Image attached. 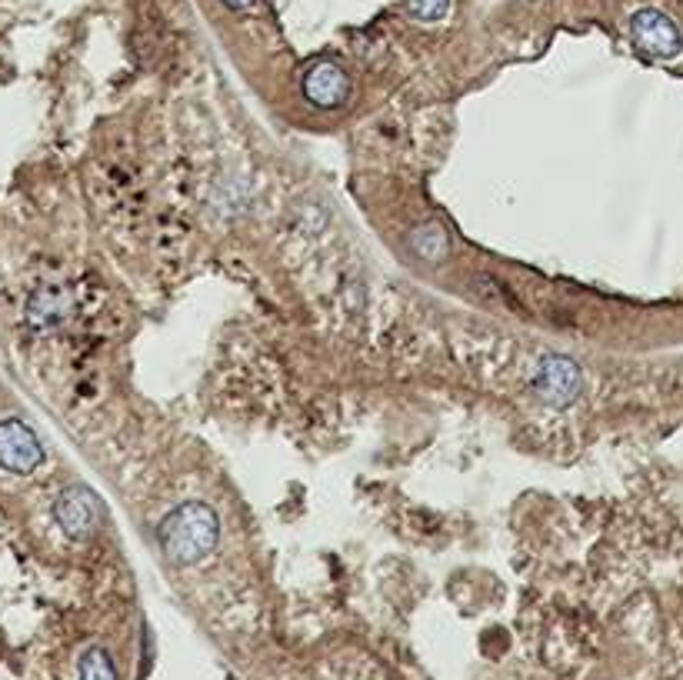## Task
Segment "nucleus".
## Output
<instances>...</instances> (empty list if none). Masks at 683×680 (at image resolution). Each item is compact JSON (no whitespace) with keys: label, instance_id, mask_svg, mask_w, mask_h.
<instances>
[{"label":"nucleus","instance_id":"11","mask_svg":"<svg viewBox=\"0 0 683 680\" xmlns=\"http://www.w3.org/2000/svg\"><path fill=\"white\" fill-rule=\"evenodd\" d=\"M223 8H231V11H251L254 8V0H220Z\"/></svg>","mask_w":683,"mask_h":680},{"label":"nucleus","instance_id":"3","mask_svg":"<svg viewBox=\"0 0 683 680\" xmlns=\"http://www.w3.org/2000/svg\"><path fill=\"white\" fill-rule=\"evenodd\" d=\"M584 387L581 364L566 354H547L540 361L537 381H533V397L547 407H566L574 404Z\"/></svg>","mask_w":683,"mask_h":680},{"label":"nucleus","instance_id":"2","mask_svg":"<svg viewBox=\"0 0 683 680\" xmlns=\"http://www.w3.org/2000/svg\"><path fill=\"white\" fill-rule=\"evenodd\" d=\"M630 41L643 57H653V61H670L683 51L680 28L673 24L670 14L657 8H643L630 18Z\"/></svg>","mask_w":683,"mask_h":680},{"label":"nucleus","instance_id":"10","mask_svg":"<svg viewBox=\"0 0 683 680\" xmlns=\"http://www.w3.org/2000/svg\"><path fill=\"white\" fill-rule=\"evenodd\" d=\"M404 8H407V14H410L414 21H420V24H437V21L447 18L450 0H404Z\"/></svg>","mask_w":683,"mask_h":680},{"label":"nucleus","instance_id":"8","mask_svg":"<svg viewBox=\"0 0 683 680\" xmlns=\"http://www.w3.org/2000/svg\"><path fill=\"white\" fill-rule=\"evenodd\" d=\"M27 314H31V323H37V327H54V323H60V320L67 317V294L57 290V287H44V290H37V294L31 297Z\"/></svg>","mask_w":683,"mask_h":680},{"label":"nucleus","instance_id":"5","mask_svg":"<svg viewBox=\"0 0 683 680\" xmlns=\"http://www.w3.org/2000/svg\"><path fill=\"white\" fill-rule=\"evenodd\" d=\"M54 517L60 524V530L74 540H84L97 530L100 524V501L90 487L84 484H74V487H64L54 501Z\"/></svg>","mask_w":683,"mask_h":680},{"label":"nucleus","instance_id":"7","mask_svg":"<svg viewBox=\"0 0 683 680\" xmlns=\"http://www.w3.org/2000/svg\"><path fill=\"white\" fill-rule=\"evenodd\" d=\"M407 244H410L414 257H420L427 264H440L450 254V234L443 231V223H437V220H427V223L414 227Z\"/></svg>","mask_w":683,"mask_h":680},{"label":"nucleus","instance_id":"4","mask_svg":"<svg viewBox=\"0 0 683 680\" xmlns=\"http://www.w3.org/2000/svg\"><path fill=\"white\" fill-rule=\"evenodd\" d=\"M44 464V447L24 420H0V468L11 474H34Z\"/></svg>","mask_w":683,"mask_h":680},{"label":"nucleus","instance_id":"1","mask_svg":"<svg viewBox=\"0 0 683 680\" xmlns=\"http://www.w3.org/2000/svg\"><path fill=\"white\" fill-rule=\"evenodd\" d=\"M161 547L174 563H200L220 540V517L203 501H187L174 507L157 527Z\"/></svg>","mask_w":683,"mask_h":680},{"label":"nucleus","instance_id":"6","mask_svg":"<svg viewBox=\"0 0 683 680\" xmlns=\"http://www.w3.org/2000/svg\"><path fill=\"white\" fill-rule=\"evenodd\" d=\"M300 90L313 107L337 110V107H344L348 97H351V77L337 61H317V64L307 67V74L300 80Z\"/></svg>","mask_w":683,"mask_h":680},{"label":"nucleus","instance_id":"9","mask_svg":"<svg viewBox=\"0 0 683 680\" xmlns=\"http://www.w3.org/2000/svg\"><path fill=\"white\" fill-rule=\"evenodd\" d=\"M80 680H118V670H113V660L103 647H90L80 657Z\"/></svg>","mask_w":683,"mask_h":680}]
</instances>
